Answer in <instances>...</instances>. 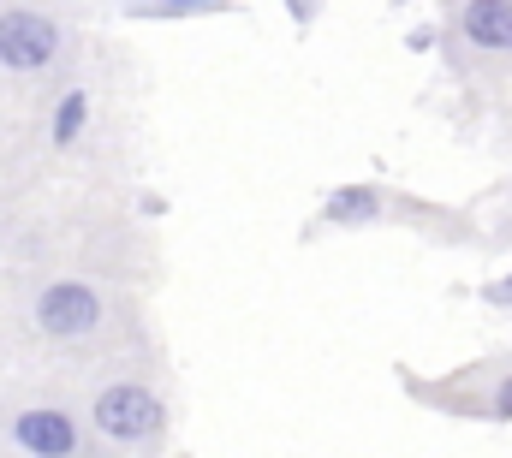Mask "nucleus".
<instances>
[{"mask_svg":"<svg viewBox=\"0 0 512 458\" xmlns=\"http://www.w3.org/2000/svg\"><path fill=\"white\" fill-rule=\"evenodd\" d=\"M24 322L48 351L66 357H120V298L102 286V274H36L24 286Z\"/></svg>","mask_w":512,"mask_h":458,"instance_id":"1","label":"nucleus"},{"mask_svg":"<svg viewBox=\"0 0 512 458\" xmlns=\"http://www.w3.org/2000/svg\"><path fill=\"white\" fill-rule=\"evenodd\" d=\"M84 429L102 453H149L167 441V387L131 357H108L84 387Z\"/></svg>","mask_w":512,"mask_h":458,"instance_id":"2","label":"nucleus"},{"mask_svg":"<svg viewBox=\"0 0 512 458\" xmlns=\"http://www.w3.org/2000/svg\"><path fill=\"white\" fill-rule=\"evenodd\" d=\"M0 435L6 447H18L24 458H108L72 399H54V393H18L6 411H0Z\"/></svg>","mask_w":512,"mask_h":458,"instance_id":"3","label":"nucleus"},{"mask_svg":"<svg viewBox=\"0 0 512 458\" xmlns=\"http://www.w3.org/2000/svg\"><path fill=\"white\" fill-rule=\"evenodd\" d=\"M441 54L465 78L512 72V0H465L441 12Z\"/></svg>","mask_w":512,"mask_h":458,"instance_id":"4","label":"nucleus"},{"mask_svg":"<svg viewBox=\"0 0 512 458\" xmlns=\"http://www.w3.org/2000/svg\"><path fill=\"white\" fill-rule=\"evenodd\" d=\"M72 60V24L48 6H0V78H54Z\"/></svg>","mask_w":512,"mask_h":458,"instance_id":"5","label":"nucleus"},{"mask_svg":"<svg viewBox=\"0 0 512 458\" xmlns=\"http://www.w3.org/2000/svg\"><path fill=\"white\" fill-rule=\"evenodd\" d=\"M411 393L447 417H465V423H512V345L501 357L453 369L447 381H411Z\"/></svg>","mask_w":512,"mask_h":458,"instance_id":"6","label":"nucleus"},{"mask_svg":"<svg viewBox=\"0 0 512 458\" xmlns=\"http://www.w3.org/2000/svg\"><path fill=\"white\" fill-rule=\"evenodd\" d=\"M382 221H411V227H447V238H465V215H441L429 203L393 197L387 185H334L322 197V227L334 232H364Z\"/></svg>","mask_w":512,"mask_h":458,"instance_id":"7","label":"nucleus"},{"mask_svg":"<svg viewBox=\"0 0 512 458\" xmlns=\"http://www.w3.org/2000/svg\"><path fill=\"white\" fill-rule=\"evenodd\" d=\"M84 125H90V90H84V84H66L60 102H54V114H48V137H54V149H72V143L84 137Z\"/></svg>","mask_w":512,"mask_h":458,"instance_id":"8","label":"nucleus"},{"mask_svg":"<svg viewBox=\"0 0 512 458\" xmlns=\"http://www.w3.org/2000/svg\"><path fill=\"white\" fill-rule=\"evenodd\" d=\"M209 12H215L209 0H185V6H179V0H173V6H131V18H209Z\"/></svg>","mask_w":512,"mask_h":458,"instance_id":"9","label":"nucleus"},{"mask_svg":"<svg viewBox=\"0 0 512 458\" xmlns=\"http://www.w3.org/2000/svg\"><path fill=\"white\" fill-rule=\"evenodd\" d=\"M483 304H489V310H512V268L501 274V280L483 286Z\"/></svg>","mask_w":512,"mask_h":458,"instance_id":"10","label":"nucleus"}]
</instances>
